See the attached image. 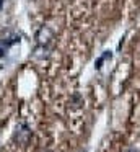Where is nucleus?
Wrapping results in <instances>:
<instances>
[{
  "label": "nucleus",
  "mask_w": 140,
  "mask_h": 152,
  "mask_svg": "<svg viewBox=\"0 0 140 152\" xmlns=\"http://www.w3.org/2000/svg\"><path fill=\"white\" fill-rule=\"evenodd\" d=\"M54 39H55V33L51 26H47V25L41 26L38 30V33H36V43H38V46L44 51H47L49 48H52Z\"/></svg>",
  "instance_id": "f257e3e1"
},
{
  "label": "nucleus",
  "mask_w": 140,
  "mask_h": 152,
  "mask_svg": "<svg viewBox=\"0 0 140 152\" xmlns=\"http://www.w3.org/2000/svg\"><path fill=\"white\" fill-rule=\"evenodd\" d=\"M18 43H20V34H10L7 38H2L0 39V59H3L7 56V53L10 51V48Z\"/></svg>",
  "instance_id": "f03ea898"
},
{
  "label": "nucleus",
  "mask_w": 140,
  "mask_h": 152,
  "mask_svg": "<svg viewBox=\"0 0 140 152\" xmlns=\"http://www.w3.org/2000/svg\"><path fill=\"white\" fill-rule=\"evenodd\" d=\"M29 137H31V131H29V128L26 124H20L18 128H16L15 139L20 142V144H26Z\"/></svg>",
  "instance_id": "7ed1b4c3"
},
{
  "label": "nucleus",
  "mask_w": 140,
  "mask_h": 152,
  "mask_svg": "<svg viewBox=\"0 0 140 152\" xmlns=\"http://www.w3.org/2000/svg\"><path fill=\"white\" fill-rule=\"evenodd\" d=\"M104 61H106V59H104L103 56H101V57H98V59H96V62H94V69H96V70H101V67H103V62H104Z\"/></svg>",
  "instance_id": "20e7f679"
},
{
  "label": "nucleus",
  "mask_w": 140,
  "mask_h": 152,
  "mask_svg": "<svg viewBox=\"0 0 140 152\" xmlns=\"http://www.w3.org/2000/svg\"><path fill=\"white\" fill-rule=\"evenodd\" d=\"M3 4H5V0H0V13H2V8H3Z\"/></svg>",
  "instance_id": "39448f33"
},
{
  "label": "nucleus",
  "mask_w": 140,
  "mask_h": 152,
  "mask_svg": "<svg viewBox=\"0 0 140 152\" xmlns=\"http://www.w3.org/2000/svg\"><path fill=\"white\" fill-rule=\"evenodd\" d=\"M127 152H137V151H133V149H129V151H127Z\"/></svg>",
  "instance_id": "423d86ee"
}]
</instances>
